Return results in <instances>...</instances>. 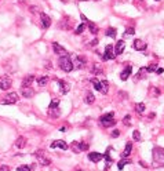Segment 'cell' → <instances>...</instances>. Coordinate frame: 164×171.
<instances>
[{
    "label": "cell",
    "mask_w": 164,
    "mask_h": 171,
    "mask_svg": "<svg viewBox=\"0 0 164 171\" xmlns=\"http://www.w3.org/2000/svg\"><path fill=\"white\" fill-rule=\"evenodd\" d=\"M153 156V167H164V148L160 146H155L152 152Z\"/></svg>",
    "instance_id": "1"
},
{
    "label": "cell",
    "mask_w": 164,
    "mask_h": 171,
    "mask_svg": "<svg viewBox=\"0 0 164 171\" xmlns=\"http://www.w3.org/2000/svg\"><path fill=\"white\" fill-rule=\"evenodd\" d=\"M88 28H90V32L91 33H94V35L98 33V26H97L94 22H88Z\"/></svg>",
    "instance_id": "31"
},
{
    "label": "cell",
    "mask_w": 164,
    "mask_h": 171,
    "mask_svg": "<svg viewBox=\"0 0 164 171\" xmlns=\"http://www.w3.org/2000/svg\"><path fill=\"white\" fill-rule=\"evenodd\" d=\"M59 105V101L58 99H53L51 101V104H50V106H48V109H58V106Z\"/></svg>",
    "instance_id": "35"
},
{
    "label": "cell",
    "mask_w": 164,
    "mask_h": 171,
    "mask_svg": "<svg viewBox=\"0 0 164 171\" xmlns=\"http://www.w3.org/2000/svg\"><path fill=\"white\" fill-rule=\"evenodd\" d=\"M155 2H160V0H155Z\"/></svg>",
    "instance_id": "49"
},
{
    "label": "cell",
    "mask_w": 164,
    "mask_h": 171,
    "mask_svg": "<svg viewBox=\"0 0 164 171\" xmlns=\"http://www.w3.org/2000/svg\"><path fill=\"white\" fill-rule=\"evenodd\" d=\"M132 47H134L137 51H145L146 47H148V44H146V41H144L142 39H135L134 43H132Z\"/></svg>",
    "instance_id": "7"
},
{
    "label": "cell",
    "mask_w": 164,
    "mask_h": 171,
    "mask_svg": "<svg viewBox=\"0 0 164 171\" xmlns=\"http://www.w3.org/2000/svg\"><path fill=\"white\" fill-rule=\"evenodd\" d=\"M131 72H132V68H131V66H130V65H128V66H127V68H125V69H124V71H123V72H121V73H120V79H121V80H123V82H125V80H127L128 77H130Z\"/></svg>",
    "instance_id": "18"
},
{
    "label": "cell",
    "mask_w": 164,
    "mask_h": 171,
    "mask_svg": "<svg viewBox=\"0 0 164 171\" xmlns=\"http://www.w3.org/2000/svg\"><path fill=\"white\" fill-rule=\"evenodd\" d=\"M135 110H137L138 113H144L145 112V104L144 102H139L135 105Z\"/></svg>",
    "instance_id": "29"
},
{
    "label": "cell",
    "mask_w": 164,
    "mask_h": 171,
    "mask_svg": "<svg viewBox=\"0 0 164 171\" xmlns=\"http://www.w3.org/2000/svg\"><path fill=\"white\" fill-rule=\"evenodd\" d=\"M148 68H141L138 71V73L135 75V77H134V80L137 82V80H142V79H145L146 77V75H148Z\"/></svg>",
    "instance_id": "16"
},
{
    "label": "cell",
    "mask_w": 164,
    "mask_h": 171,
    "mask_svg": "<svg viewBox=\"0 0 164 171\" xmlns=\"http://www.w3.org/2000/svg\"><path fill=\"white\" fill-rule=\"evenodd\" d=\"M48 116H51V117H58L59 116V108L58 109H48Z\"/></svg>",
    "instance_id": "32"
},
{
    "label": "cell",
    "mask_w": 164,
    "mask_h": 171,
    "mask_svg": "<svg viewBox=\"0 0 164 171\" xmlns=\"http://www.w3.org/2000/svg\"><path fill=\"white\" fill-rule=\"evenodd\" d=\"M34 80V76L33 75H29L28 77H25L22 80V88L24 87H30V84H32V82Z\"/></svg>",
    "instance_id": "23"
},
{
    "label": "cell",
    "mask_w": 164,
    "mask_h": 171,
    "mask_svg": "<svg viewBox=\"0 0 164 171\" xmlns=\"http://www.w3.org/2000/svg\"><path fill=\"white\" fill-rule=\"evenodd\" d=\"M123 123L125 126H131V116H130V115H125L124 119H123Z\"/></svg>",
    "instance_id": "39"
},
{
    "label": "cell",
    "mask_w": 164,
    "mask_h": 171,
    "mask_svg": "<svg viewBox=\"0 0 164 171\" xmlns=\"http://www.w3.org/2000/svg\"><path fill=\"white\" fill-rule=\"evenodd\" d=\"M99 123L103 126V127H112V126L116 124V119H114V113H106L103 116L99 117Z\"/></svg>",
    "instance_id": "3"
},
{
    "label": "cell",
    "mask_w": 164,
    "mask_h": 171,
    "mask_svg": "<svg viewBox=\"0 0 164 171\" xmlns=\"http://www.w3.org/2000/svg\"><path fill=\"white\" fill-rule=\"evenodd\" d=\"M73 64H76L75 65V68H77V69H82V68H84L86 66V58L84 57H76V61L73 62Z\"/></svg>",
    "instance_id": "17"
},
{
    "label": "cell",
    "mask_w": 164,
    "mask_h": 171,
    "mask_svg": "<svg viewBox=\"0 0 164 171\" xmlns=\"http://www.w3.org/2000/svg\"><path fill=\"white\" fill-rule=\"evenodd\" d=\"M33 155H34V158L37 159V162H39L41 166H50L51 164V160L46 156V152L44 151H36Z\"/></svg>",
    "instance_id": "5"
},
{
    "label": "cell",
    "mask_w": 164,
    "mask_h": 171,
    "mask_svg": "<svg viewBox=\"0 0 164 171\" xmlns=\"http://www.w3.org/2000/svg\"><path fill=\"white\" fill-rule=\"evenodd\" d=\"M0 171H10V167L8 166H2L0 167Z\"/></svg>",
    "instance_id": "44"
},
{
    "label": "cell",
    "mask_w": 164,
    "mask_h": 171,
    "mask_svg": "<svg viewBox=\"0 0 164 171\" xmlns=\"http://www.w3.org/2000/svg\"><path fill=\"white\" fill-rule=\"evenodd\" d=\"M33 94H34V91L30 88V87H24L22 88V95L25 97V98H32Z\"/></svg>",
    "instance_id": "22"
},
{
    "label": "cell",
    "mask_w": 164,
    "mask_h": 171,
    "mask_svg": "<svg viewBox=\"0 0 164 171\" xmlns=\"http://www.w3.org/2000/svg\"><path fill=\"white\" fill-rule=\"evenodd\" d=\"M84 29H86V24H80V25L76 28L75 33H76V35H82L83 32H84Z\"/></svg>",
    "instance_id": "34"
},
{
    "label": "cell",
    "mask_w": 164,
    "mask_h": 171,
    "mask_svg": "<svg viewBox=\"0 0 164 171\" xmlns=\"http://www.w3.org/2000/svg\"><path fill=\"white\" fill-rule=\"evenodd\" d=\"M105 35H106V36H109V37H112V39H114V37L117 36V32H116L114 28H108V30L105 32Z\"/></svg>",
    "instance_id": "28"
},
{
    "label": "cell",
    "mask_w": 164,
    "mask_h": 171,
    "mask_svg": "<svg viewBox=\"0 0 164 171\" xmlns=\"http://www.w3.org/2000/svg\"><path fill=\"white\" fill-rule=\"evenodd\" d=\"M86 104H93L94 101H95V95H94V94L91 93V91H88L86 94Z\"/></svg>",
    "instance_id": "27"
},
{
    "label": "cell",
    "mask_w": 164,
    "mask_h": 171,
    "mask_svg": "<svg viewBox=\"0 0 164 171\" xmlns=\"http://www.w3.org/2000/svg\"><path fill=\"white\" fill-rule=\"evenodd\" d=\"M124 47H125V41L124 40H119L117 44H116V47H114V54L120 55L124 51Z\"/></svg>",
    "instance_id": "15"
},
{
    "label": "cell",
    "mask_w": 164,
    "mask_h": 171,
    "mask_svg": "<svg viewBox=\"0 0 164 171\" xmlns=\"http://www.w3.org/2000/svg\"><path fill=\"white\" fill-rule=\"evenodd\" d=\"M88 159L91 160L93 163H98L103 159V155L102 153H98V152H90L88 153Z\"/></svg>",
    "instance_id": "11"
},
{
    "label": "cell",
    "mask_w": 164,
    "mask_h": 171,
    "mask_svg": "<svg viewBox=\"0 0 164 171\" xmlns=\"http://www.w3.org/2000/svg\"><path fill=\"white\" fill-rule=\"evenodd\" d=\"M112 151H113V149H112L110 146H109V148H108V151L105 152V155H103V159H105L106 163H108V164H106V168H109V166L112 164V163H113V160H112V158H110V152H112Z\"/></svg>",
    "instance_id": "19"
},
{
    "label": "cell",
    "mask_w": 164,
    "mask_h": 171,
    "mask_svg": "<svg viewBox=\"0 0 164 171\" xmlns=\"http://www.w3.org/2000/svg\"><path fill=\"white\" fill-rule=\"evenodd\" d=\"M58 86H59V90H61L62 94H68L69 90H71V84L66 83L65 80H58Z\"/></svg>",
    "instance_id": "12"
},
{
    "label": "cell",
    "mask_w": 164,
    "mask_h": 171,
    "mask_svg": "<svg viewBox=\"0 0 164 171\" xmlns=\"http://www.w3.org/2000/svg\"><path fill=\"white\" fill-rule=\"evenodd\" d=\"M59 26H61L62 29H65V30H69V29H71V26H72V21L69 19L68 17H66V18L62 21L61 24H59Z\"/></svg>",
    "instance_id": "21"
},
{
    "label": "cell",
    "mask_w": 164,
    "mask_h": 171,
    "mask_svg": "<svg viewBox=\"0 0 164 171\" xmlns=\"http://www.w3.org/2000/svg\"><path fill=\"white\" fill-rule=\"evenodd\" d=\"M101 57H102L103 61H106V59H114L116 54L113 53V46H112V44H108L106 48H105V54L101 55Z\"/></svg>",
    "instance_id": "6"
},
{
    "label": "cell",
    "mask_w": 164,
    "mask_h": 171,
    "mask_svg": "<svg viewBox=\"0 0 164 171\" xmlns=\"http://www.w3.org/2000/svg\"><path fill=\"white\" fill-rule=\"evenodd\" d=\"M91 73L93 75H99V73H102V71H101V68H98V65H94V68L91 69Z\"/></svg>",
    "instance_id": "38"
},
{
    "label": "cell",
    "mask_w": 164,
    "mask_h": 171,
    "mask_svg": "<svg viewBox=\"0 0 164 171\" xmlns=\"http://www.w3.org/2000/svg\"><path fill=\"white\" fill-rule=\"evenodd\" d=\"M130 163H131L130 160H124V159H121L120 162L117 163V168H119V170H123V168H124V166H125V164H130Z\"/></svg>",
    "instance_id": "30"
},
{
    "label": "cell",
    "mask_w": 164,
    "mask_h": 171,
    "mask_svg": "<svg viewBox=\"0 0 164 171\" xmlns=\"http://www.w3.org/2000/svg\"><path fill=\"white\" fill-rule=\"evenodd\" d=\"M53 48H54V53L58 54V55H68V53H66V50L62 46H59L58 43H53Z\"/></svg>",
    "instance_id": "14"
},
{
    "label": "cell",
    "mask_w": 164,
    "mask_h": 171,
    "mask_svg": "<svg viewBox=\"0 0 164 171\" xmlns=\"http://www.w3.org/2000/svg\"><path fill=\"white\" fill-rule=\"evenodd\" d=\"M50 146H51V149L61 148L62 151H66V149H68V144H66V142H64V141H61V139H59V141H54Z\"/></svg>",
    "instance_id": "13"
},
{
    "label": "cell",
    "mask_w": 164,
    "mask_h": 171,
    "mask_svg": "<svg viewBox=\"0 0 164 171\" xmlns=\"http://www.w3.org/2000/svg\"><path fill=\"white\" fill-rule=\"evenodd\" d=\"M19 2H24V0H19Z\"/></svg>",
    "instance_id": "51"
},
{
    "label": "cell",
    "mask_w": 164,
    "mask_h": 171,
    "mask_svg": "<svg viewBox=\"0 0 164 171\" xmlns=\"http://www.w3.org/2000/svg\"><path fill=\"white\" fill-rule=\"evenodd\" d=\"M119 135H120V131H119V130H113V131H112V137L116 138V137H119Z\"/></svg>",
    "instance_id": "43"
},
{
    "label": "cell",
    "mask_w": 164,
    "mask_h": 171,
    "mask_svg": "<svg viewBox=\"0 0 164 171\" xmlns=\"http://www.w3.org/2000/svg\"><path fill=\"white\" fill-rule=\"evenodd\" d=\"M91 82H93V84H94V88L98 90V91H99V90H101V82H99V80L94 77V79L91 80Z\"/></svg>",
    "instance_id": "36"
},
{
    "label": "cell",
    "mask_w": 164,
    "mask_h": 171,
    "mask_svg": "<svg viewBox=\"0 0 164 171\" xmlns=\"http://www.w3.org/2000/svg\"><path fill=\"white\" fill-rule=\"evenodd\" d=\"M160 94H161V91H160L159 88H156V87H151V95L152 97H155L156 98V97H159Z\"/></svg>",
    "instance_id": "33"
},
{
    "label": "cell",
    "mask_w": 164,
    "mask_h": 171,
    "mask_svg": "<svg viewBox=\"0 0 164 171\" xmlns=\"http://www.w3.org/2000/svg\"><path fill=\"white\" fill-rule=\"evenodd\" d=\"M156 71H157V65H156V64H152L151 66H149V68H148V72L149 73H152V72H156Z\"/></svg>",
    "instance_id": "40"
},
{
    "label": "cell",
    "mask_w": 164,
    "mask_h": 171,
    "mask_svg": "<svg viewBox=\"0 0 164 171\" xmlns=\"http://www.w3.org/2000/svg\"><path fill=\"white\" fill-rule=\"evenodd\" d=\"M94 2H98V0H94Z\"/></svg>",
    "instance_id": "50"
},
{
    "label": "cell",
    "mask_w": 164,
    "mask_h": 171,
    "mask_svg": "<svg viewBox=\"0 0 164 171\" xmlns=\"http://www.w3.org/2000/svg\"><path fill=\"white\" fill-rule=\"evenodd\" d=\"M80 2H87V0H80Z\"/></svg>",
    "instance_id": "47"
},
{
    "label": "cell",
    "mask_w": 164,
    "mask_h": 171,
    "mask_svg": "<svg viewBox=\"0 0 164 171\" xmlns=\"http://www.w3.org/2000/svg\"><path fill=\"white\" fill-rule=\"evenodd\" d=\"M102 94H108L109 91V83H108V80H101V90H99Z\"/></svg>",
    "instance_id": "24"
},
{
    "label": "cell",
    "mask_w": 164,
    "mask_h": 171,
    "mask_svg": "<svg viewBox=\"0 0 164 171\" xmlns=\"http://www.w3.org/2000/svg\"><path fill=\"white\" fill-rule=\"evenodd\" d=\"M37 86H40V87H44L48 83V76H41V77H37Z\"/></svg>",
    "instance_id": "26"
},
{
    "label": "cell",
    "mask_w": 164,
    "mask_h": 171,
    "mask_svg": "<svg viewBox=\"0 0 164 171\" xmlns=\"http://www.w3.org/2000/svg\"><path fill=\"white\" fill-rule=\"evenodd\" d=\"M25 145H26V139L25 138H24V137H18V138H17V141H15V146H17V148L22 149Z\"/></svg>",
    "instance_id": "25"
},
{
    "label": "cell",
    "mask_w": 164,
    "mask_h": 171,
    "mask_svg": "<svg viewBox=\"0 0 164 171\" xmlns=\"http://www.w3.org/2000/svg\"><path fill=\"white\" fill-rule=\"evenodd\" d=\"M163 72H164L163 68H157V71H156V73H157V75H160V73H163Z\"/></svg>",
    "instance_id": "46"
},
{
    "label": "cell",
    "mask_w": 164,
    "mask_h": 171,
    "mask_svg": "<svg viewBox=\"0 0 164 171\" xmlns=\"http://www.w3.org/2000/svg\"><path fill=\"white\" fill-rule=\"evenodd\" d=\"M18 99H19L18 94L17 93H10V94H7L4 98L0 99V104H2V105H13V104L18 102Z\"/></svg>",
    "instance_id": "4"
},
{
    "label": "cell",
    "mask_w": 164,
    "mask_h": 171,
    "mask_svg": "<svg viewBox=\"0 0 164 171\" xmlns=\"http://www.w3.org/2000/svg\"><path fill=\"white\" fill-rule=\"evenodd\" d=\"M73 149H75L76 153H80L82 151H87L88 149V144H84V142H73Z\"/></svg>",
    "instance_id": "9"
},
{
    "label": "cell",
    "mask_w": 164,
    "mask_h": 171,
    "mask_svg": "<svg viewBox=\"0 0 164 171\" xmlns=\"http://www.w3.org/2000/svg\"><path fill=\"white\" fill-rule=\"evenodd\" d=\"M40 18H41V25H43V28L44 29H48V28L51 26V18L44 13L40 14Z\"/></svg>",
    "instance_id": "10"
},
{
    "label": "cell",
    "mask_w": 164,
    "mask_h": 171,
    "mask_svg": "<svg viewBox=\"0 0 164 171\" xmlns=\"http://www.w3.org/2000/svg\"><path fill=\"white\" fill-rule=\"evenodd\" d=\"M97 44H98V40L94 39V40L91 41V43H90V46H97Z\"/></svg>",
    "instance_id": "45"
},
{
    "label": "cell",
    "mask_w": 164,
    "mask_h": 171,
    "mask_svg": "<svg viewBox=\"0 0 164 171\" xmlns=\"http://www.w3.org/2000/svg\"><path fill=\"white\" fill-rule=\"evenodd\" d=\"M17 171H30V167L29 166H19Z\"/></svg>",
    "instance_id": "41"
},
{
    "label": "cell",
    "mask_w": 164,
    "mask_h": 171,
    "mask_svg": "<svg viewBox=\"0 0 164 171\" xmlns=\"http://www.w3.org/2000/svg\"><path fill=\"white\" fill-rule=\"evenodd\" d=\"M11 87V79L8 76H2L0 77V90H8Z\"/></svg>",
    "instance_id": "8"
},
{
    "label": "cell",
    "mask_w": 164,
    "mask_h": 171,
    "mask_svg": "<svg viewBox=\"0 0 164 171\" xmlns=\"http://www.w3.org/2000/svg\"><path fill=\"white\" fill-rule=\"evenodd\" d=\"M58 64H59V68H61L64 72H72L73 68H75V65H73V61L71 59V57H69V54L59 57Z\"/></svg>",
    "instance_id": "2"
},
{
    "label": "cell",
    "mask_w": 164,
    "mask_h": 171,
    "mask_svg": "<svg viewBox=\"0 0 164 171\" xmlns=\"http://www.w3.org/2000/svg\"><path fill=\"white\" fill-rule=\"evenodd\" d=\"M75 171H82V170H79V168H77V170H75Z\"/></svg>",
    "instance_id": "48"
},
{
    "label": "cell",
    "mask_w": 164,
    "mask_h": 171,
    "mask_svg": "<svg viewBox=\"0 0 164 171\" xmlns=\"http://www.w3.org/2000/svg\"><path fill=\"white\" fill-rule=\"evenodd\" d=\"M131 151H132V144L131 142H128L127 145H125V148H124V151L121 152V158H128V156L131 155Z\"/></svg>",
    "instance_id": "20"
},
{
    "label": "cell",
    "mask_w": 164,
    "mask_h": 171,
    "mask_svg": "<svg viewBox=\"0 0 164 171\" xmlns=\"http://www.w3.org/2000/svg\"><path fill=\"white\" fill-rule=\"evenodd\" d=\"M132 138H134L135 141H141V139H142L141 132H139L138 130H134V132H132Z\"/></svg>",
    "instance_id": "37"
},
{
    "label": "cell",
    "mask_w": 164,
    "mask_h": 171,
    "mask_svg": "<svg viewBox=\"0 0 164 171\" xmlns=\"http://www.w3.org/2000/svg\"><path fill=\"white\" fill-rule=\"evenodd\" d=\"M134 33H135L134 28H128V29H127V30H125V32H124V36H125V35H134Z\"/></svg>",
    "instance_id": "42"
}]
</instances>
